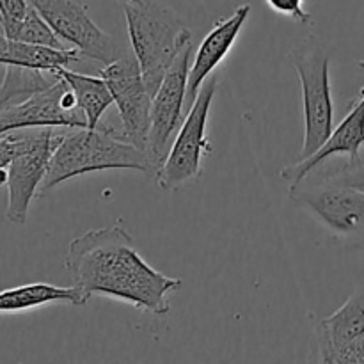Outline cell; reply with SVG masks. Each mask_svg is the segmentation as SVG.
<instances>
[{
	"label": "cell",
	"mask_w": 364,
	"mask_h": 364,
	"mask_svg": "<svg viewBox=\"0 0 364 364\" xmlns=\"http://www.w3.org/2000/svg\"><path fill=\"white\" fill-rule=\"evenodd\" d=\"M64 265L84 302L95 295L117 299L151 315H167V295L181 288V279L153 269L139 255L134 238L121 226L85 231L73 238Z\"/></svg>",
	"instance_id": "1"
},
{
	"label": "cell",
	"mask_w": 364,
	"mask_h": 364,
	"mask_svg": "<svg viewBox=\"0 0 364 364\" xmlns=\"http://www.w3.org/2000/svg\"><path fill=\"white\" fill-rule=\"evenodd\" d=\"M107 169H132L155 176V167L148 153L128 142L121 132L103 124L98 128H64L38 198L71 178Z\"/></svg>",
	"instance_id": "2"
},
{
	"label": "cell",
	"mask_w": 364,
	"mask_h": 364,
	"mask_svg": "<svg viewBox=\"0 0 364 364\" xmlns=\"http://www.w3.org/2000/svg\"><path fill=\"white\" fill-rule=\"evenodd\" d=\"M121 6L144 84L155 96L173 60L192 41V34L162 0H121Z\"/></svg>",
	"instance_id": "3"
},
{
	"label": "cell",
	"mask_w": 364,
	"mask_h": 364,
	"mask_svg": "<svg viewBox=\"0 0 364 364\" xmlns=\"http://www.w3.org/2000/svg\"><path fill=\"white\" fill-rule=\"evenodd\" d=\"M291 66L299 75L304 107V141L301 159L304 160L322 148L334 128V103L331 95V50L316 36L302 39L290 53Z\"/></svg>",
	"instance_id": "4"
},
{
	"label": "cell",
	"mask_w": 364,
	"mask_h": 364,
	"mask_svg": "<svg viewBox=\"0 0 364 364\" xmlns=\"http://www.w3.org/2000/svg\"><path fill=\"white\" fill-rule=\"evenodd\" d=\"M219 78L208 77L199 89L198 98L185 114V119L171 144L166 160L156 171L155 178L164 192L194 183L203 174V159L212 153V144L206 139L210 109L215 98Z\"/></svg>",
	"instance_id": "5"
},
{
	"label": "cell",
	"mask_w": 364,
	"mask_h": 364,
	"mask_svg": "<svg viewBox=\"0 0 364 364\" xmlns=\"http://www.w3.org/2000/svg\"><path fill=\"white\" fill-rule=\"evenodd\" d=\"M290 198L331 233L364 238V188L327 180H302L290 187Z\"/></svg>",
	"instance_id": "6"
},
{
	"label": "cell",
	"mask_w": 364,
	"mask_h": 364,
	"mask_svg": "<svg viewBox=\"0 0 364 364\" xmlns=\"http://www.w3.org/2000/svg\"><path fill=\"white\" fill-rule=\"evenodd\" d=\"M28 142L7 167L6 217L13 224L27 223L28 206L45 180L50 159L64 134V128H27Z\"/></svg>",
	"instance_id": "7"
},
{
	"label": "cell",
	"mask_w": 364,
	"mask_h": 364,
	"mask_svg": "<svg viewBox=\"0 0 364 364\" xmlns=\"http://www.w3.org/2000/svg\"><path fill=\"white\" fill-rule=\"evenodd\" d=\"M63 41L82 57L110 64L123 57L119 43L98 27L80 0H27Z\"/></svg>",
	"instance_id": "8"
},
{
	"label": "cell",
	"mask_w": 364,
	"mask_h": 364,
	"mask_svg": "<svg viewBox=\"0 0 364 364\" xmlns=\"http://www.w3.org/2000/svg\"><path fill=\"white\" fill-rule=\"evenodd\" d=\"M100 77L109 85L121 117V135L141 149H148L153 96L142 78L137 57L132 53L105 64ZM148 153V151H146Z\"/></svg>",
	"instance_id": "9"
},
{
	"label": "cell",
	"mask_w": 364,
	"mask_h": 364,
	"mask_svg": "<svg viewBox=\"0 0 364 364\" xmlns=\"http://www.w3.org/2000/svg\"><path fill=\"white\" fill-rule=\"evenodd\" d=\"M192 41L181 48L167 70L151 103V127L148 137V155L156 171L166 160L171 144L183 123L185 98H187L188 70H191Z\"/></svg>",
	"instance_id": "10"
},
{
	"label": "cell",
	"mask_w": 364,
	"mask_h": 364,
	"mask_svg": "<svg viewBox=\"0 0 364 364\" xmlns=\"http://www.w3.org/2000/svg\"><path fill=\"white\" fill-rule=\"evenodd\" d=\"M87 127L77 96L60 77L52 87L28 96L23 102L0 109V137L21 128Z\"/></svg>",
	"instance_id": "11"
},
{
	"label": "cell",
	"mask_w": 364,
	"mask_h": 364,
	"mask_svg": "<svg viewBox=\"0 0 364 364\" xmlns=\"http://www.w3.org/2000/svg\"><path fill=\"white\" fill-rule=\"evenodd\" d=\"M316 355L329 364H364V281L338 311L315 326Z\"/></svg>",
	"instance_id": "12"
},
{
	"label": "cell",
	"mask_w": 364,
	"mask_h": 364,
	"mask_svg": "<svg viewBox=\"0 0 364 364\" xmlns=\"http://www.w3.org/2000/svg\"><path fill=\"white\" fill-rule=\"evenodd\" d=\"M249 14H251V6L249 4L238 6L231 16L215 21L212 31L205 36L201 45L198 46V52H196L194 60L191 63V70H188L185 114L191 109L192 103L196 102L199 89L203 87L206 78L223 63L224 57L231 52L235 41L240 36L242 27L247 21Z\"/></svg>",
	"instance_id": "13"
},
{
	"label": "cell",
	"mask_w": 364,
	"mask_h": 364,
	"mask_svg": "<svg viewBox=\"0 0 364 364\" xmlns=\"http://www.w3.org/2000/svg\"><path fill=\"white\" fill-rule=\"evenodd\" d=\"M364 146V89L358 102L352 105L350 112L340 121L336 128H333V134L329 135L322 148L313 153L311 156L304 160H297L295 164L284 167L281 171V178L290 181V187L301 183L302 180L311 174L315 167L326 162L327 159L334 155H347L350 162H358L359 151Z\"/></svg>",
	"instance_id": "14"
},
{
	"label": "cell",
	"mask_w": 364,
	"mask_h": 364,
	"mask_svg": "<svg viewBox=\"0 0 364 364\" xmlns=\"http://www.w3.org/2000/svg\"><path fill=\"white\" fill-rule=\"evenodd\" d=\"M84 59L78 50H59L52 46L32 45V43L11 39L0 28V64L2 66H23L34 70L59 71L70 64Z\"/></svg>",
	"instance_id": "15"
},
{
	"label": "cell",
	"mask_w": 364,
	"mask_h": 364,
	"mask_svg": "<svg viewBox=\"0 0 364 364\" xmlns=\"http://www.w3.org/2000/svg\"><path fill=\"white\" fill-rule=\"evenodd\" d=\"M53 302H66L84 306V297L77 287H55L48 283H31L0 291V315L20 313L27 309L41 308Z\"/></svg>",
	"instance_id": "16"
},
{
	"label": "cell",
	"mask_w": 364,
	"mask_h": 364,
	"mask_svg": "<svg viewBox=\"0 0 364 364\" xmlns=\"http://www.w3.org/2000/svg\"><path fill=\"white\" fill-rule=\"evenodd\" d=\"M59 75L68 82L71 91L77 96V103L84 112L87 128H98L102 124V116L114 103V96L103 77H89L77 73L70 68H60Z\"/></svg>",
	"instance_id": "17"
},
{
	"label": "cell",
	"mask_w": 364,
	"mask_h": 364,
	"mask_svg": "<svg viewBox=\"0 0 364 364\" xmlns=\"http://www.w3.org/2000/svg\"><path fill=\"white\" fill-rule=\"evenodd\" d=\"M60 80L59 71L34 70L23 66H6V75L0 85V109L23 102L28 96L52 87Z\"/></svg>",
	"instance_id": "18"
},
{
	"label": "cell",
	"mask_w": 364,
	"mask_h": 364,
	"mask_svg": "<svg viewBox=\"0 0 364 364\" xmlns=\"http://www.w3.org/2000/svg\"><path fill=\"white\" fill-rule=\"evenodd\" d=\"M7 38L18 39V41L32 43V45L52 46V48H59V50L66 48L63 39L52 31V27L43 20L41 14H39L32 6L28 7L23 20L14 27V31L11 32V34H7Z\"/></svg>",
	"instance_id": "19"
},
{
	"label": "cell",
	"mask_w": 364,
	"mask_h": 364,
	"mask_svg": "<svg viewBox=\"0 0 364 364\" xmlns=\"http://www.w3.org/2000/svg\"><path fill=\"white\" fill-rule=\"evenodd\" d=\"M28 142L27 128L9 132L0 137V167H9L14 156L20 155Z\"/></svg>",
	"instance_id": "20"
},
{
	"label": "cell",
	"mask_w": 364,
	"mask_h": 364,
	"mask_svg": "<svg viewBox=\"0 0 364 364\" xmlns=\"http://www.w3.org/2000/svg\"><path fill=\"white\" fill-rule=\"evenodd\" d=\"M31 4L27 0H0V28L4 34H11L25 18Z\"/></svg>",
	"instance_id": "21"
},
{
	"label": "cell",
	"mask_w": 364,
	"mask_h": 364,
	"mask_svg": "<svg viewBox=\"0 0 364 364\" xmlns=\"http://www.w3.org/2000/svg\"><path fill=\"white\" fill-rule=\"evenodd\" d=\"M327 181L340 185H348V187L364 188V162H348L347 166L341 167L336 173L329 174Z\"/></svg>",
	"instance_id": "22"
},
{
	"label": "cell",
	"mask_w": 364,
	"mask_h": 364,
	"mask_svg": "<svg viewBox=\"0 0 364 364\" xmlns=\"http://www.w3.org/2000/svg\"><path fill=\"white\" fill-rule=\"evenodd\" d=\"M304 2H308V0H267L270 9L276 11V13L291 18L299 23H308L311 20V14L306 13L304 7H302Z\"/></svg>",
	"instance_id": "23"
},
{
	"label": "cell",
	"mask_w": 364,
	"mask_h": 364,
	"mask_svg": "<svg viewBox=\"0 0 364 364\" xmlns=\"http://www.w3.org/2000/svg\"><path fill=\"white\" fill-rule=\"evenodd\" d=\"M7 185V167H0V187Z\"/></svg>",
	"instance_id": "24"
},
{
	"label": "cell",
	"mask_w": 364,
	"mask_h": 364,
	"mask_svg": "<svg viewBox=\"0 0 364 364\" xmlns=\"http://www.w3.org/2000/svg\"><path fill=\"white\" fill-rule=\"evenodd\" d=\"M359 66L364 68V59H363V60H359Z\"/></svg>",
	"instance_id": "25"
}]
</instances>
